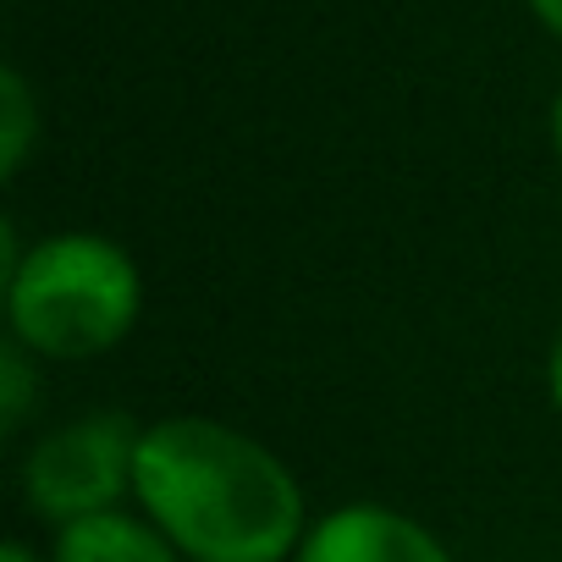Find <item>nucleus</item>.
<instances>
[{"label":"nucleus","instance_id":"423d86ee","mask_svg":"<svg viewBox=\"0 0 562 562\" xmlns=\"http://www.w3.org/2000/svg\"><path fill=\"white\" fill-rule=\"evenodd\" d=\"M40 138V100L18 67L0 72V177H18Z\"/></svg>","mask_w":562,"mask_h":562},{"label":"nucleus","instance_id":"6e6552de","mask_svg":"<svg viewBox=\"0 0 562 562\" xmlns=\"http://www.w3.org/2000/svg\"><path fill=\"white\" fill-rule=\"evenodd\" d=\"M546 397H551V408L562 414V321H557L551 348H546Z\"/></svg>","mask_w":562,"mask_h":562},{"label":"nucleus","instance_id":"9b49d317","mask_svg":"<svg viewBox=\"0 0 562 562\" xmlns=\"http://www.w3.org/2000/svg\"><path fill=\"white\" fill-rule=\"evenodd\" d=\"M551 149H557V160H562V89H557V100H551Z\"/></svg>","mask_w":562,"mask_h":562},{"label":"nucleus","instance_id":"f03ea898","mask_svg":"<svg viewBox=\"0 0 562 562\" xmlns=\"http://www.w3.org/2000/svg\"><path fill=\"white\" fill-rule=\"evenodd\" d=\"M7 331L40 364H83L116 353L144 315L138 259L105 232H50L0 276Z\"/></svg>","mask_w":562,"mask_h":562},{"label":"nucleus","instance_id":"9d476101","mask_svg":"<svg viewBox=\"0 0 562 562\" xmlns=\"http://www.w3.org/2000/svg\"><path fill=\"white\" fill-rule=\"evenodd\" d=\"M0 562H50V557L34 551L29 540H7V546H0Z\"/></svg>","mask_w":562,"mask_h":562},{"label":"nucleus","instance_id":"0eeeda50","mask_svg":"<svg viewBox=\"0 0 562 562\" xmlns=\"http://www.w3.org/2000/svg\"><path fill=\"white\" fill-rule=\"evenodd\" d=\"M34 364L40 359L23 342L7 337V348H0V430L7 436H18L29 425V414H34V386H40Z\"/></svg>","mask_w":562,"mask_h":562},{"label":"nucleus","instance_id":"7ed1b4c3","mask_svg":"<svg viewBox=\"0 0 562 562\" xmlns=\"http://www.w3.org/2000/svg\"><path fill=\"white\" fill-rule=\"evenodd\" d=\"M144 425L127 414H78L45 430L23 458V502L50 529L83 524L94 513L133 507V463H138Z\"/></svg>","mask_w":562,"mask_h":562},{"label":"nucleus","instance_id":"f257e3e1","mask_svg":"<svg viewBox=\"0 0 562 562\" xmlns=\"http://www.w3.org/2000/svg\"><path fill=\"white\" fill-rule=\"evenodd\" d=\"M133 507L182 562H293L315 524L288 458L210 414L144 425Z\"/></svg>","mask_w":562,"mask_h":562},{"label":"nucleus","instance_id":"1a4fd4ad","mask_svg":"<svg viewBox=\"0 0 562 562\" xmlns=\"http://www.w3.org/2000/svg\"><path fill=\"white\" fill-rule=\"evenodd\" d=\"M529 12H535V18H540V23L557 34V40H562V0H529Z\"/></svg>","mask_w":562,"mask_h":562},{"label":"nucleus","instance_id":"20e7f679","mask_svg":"<svg viewBox=\"0 0 562 562\" xmlns=\"http://www.w3.org/2000/svg\"><path fill=\"white\" fill-rule=\"evenodd\" d=\"M293 562H458L452 546L403 507L342 502L321 513Z\"/></svg>","mask_w":562,"mask_h":562},{"label":"nucleus","instance_id":"39448f33","mask_svg":"<svg viewBox=\"0 0 562 562\" xmlns=\"http://www.w3.org/2000/svg\"><path fill=\"white\" fill-rule=\"evenodd\" d=\"M50 562H182V551L138 507H116L56 529Z\"/></svg>","mask_w":562,"mask_h":562}]
</instances>
